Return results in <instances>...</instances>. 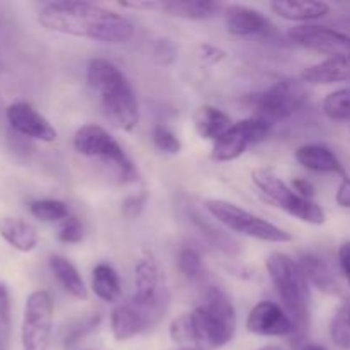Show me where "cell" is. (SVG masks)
I'll return each instance as SVG.
<instances>
[{"label":"cell","mask_w":350,"mask_h":350,"mask_svg":"<svg viewBox=\"0 0 350 350\" xmlns=\"http://www.w3.org/2000/svg\"><path fill=\"white\" fill-rule=\"evenodd\" d=\"M297 263H299L308 284L317 291L327 294V296H338L342 293L340 282H338L334 269L323 256L317 255V253H303Z\"/></svg>","instance_id":"16"},{"label":"cell","mask_w":350,"mask_h":350,"mask_svg":"<svg viewBox=\"0 0 350 350\" xmlns=\"http://www.w3.org/2000/svg\"><path fill=\"white\" fill-rule=\"evenodd\" d=\"M335 200L340 207L350 208V178H344L338 187L337 195H335Z\"/></svg>","instance_id":"40"},{"label":"cell","mask_w":350,"mask_h":350,"mask_svg":"<svg viewBox=\"0 0 350 350\" xmlns=\"http://www.w3.org/2000/svg\"><path fill=\"white\" fill-rule=\"evenodd\" d=\"M226 7L222 3L205 2V0H167V2H159L161 12L187 21L214 19Z\"/></svg>","instance_id":"20"},{"label":"cell","mask_w":350,"mask_h":350,"mask_svg":"<svg viewBox=\"0 0 350 350\" xmlns=\"http://www.w3.org/2000/svg\"><path fill=\"white\" fill-rule=\"evenodd\" d=\"M88 84L98 96L103 115L111 126L132 132L140 120L139 99L129 79L106 58H92L88 65Z\"/></svg>","instance_id":"2"},{"label":"cell","mask_w":350,"mask_h":350,"mask_svg":"<svg viewBox=\"0 0 350 350\" xmlns=\"http://www.w3.org/2000/svg\"><path fill=\"white\" fill-rule=\"evenodd\" d=\"M152 142L159 150L166 154H180L181 152V140L178 139L176 133L164 125H156L152 130Z\"/></svg>","instance_id":"31"},{"label":"cell","mask_w":350,"mask_h":350,"mask_svg":"<svg viewBox=\"0 0 350 350\" xmlns=\"http://www.w3.org/2000/svg\"><path fill=\"white\" fill-rule=\"evenodd\" d=\"M29 212L38 221L60 222V224L72 215L68 205L62 200H55V198H43V200L31 202Z\"/></svg>","instance_id":"26"},{"label":"cell","mask_w":350,"mask_h":350,"mask_svg":"<svg viewBox=\"0 0 350 350\" xmlns=\"http://www.w3.org/2000/svg\"><path fill=\"white\" fill-rule=\"evenodd\" d=\"M7 122L10 129L19 135L27 139L40 140V142H55L58 137L55 126L38 111L34 106L26 101H17L7 108Z\"/></svg>","instance_id":"14"},{"label":"cell","mask_w":350,"mask_h":350,"mask_svg":"<svg viewBox=\"0 0 350 350\" xmlns=\"http://www.w3.org/2000/svg\"><path fill=\"white\" fill-rule=\"evenodd\" d=\"M74 149L81 156L98 159L115 173L120 183H133L137 180V167L126 156L118 140L103 126L89 123L81 126L74 135Z\"/></svg>","instance_id":"6"},{"label":"cell","mask_w":350,"mask_h":350,"mask_svg":"<svg viewBox=\"0 0 350 350\" xmlns=\"http://www.w3.org/2000/svg\"><path fill=\"white\" fill-rule=\"evenodd\" d=\"M187 314L191 328V344L198 349H221L234 337L238 327L234 304L219 287H211L204 303Z\"/></svg>","instance_id":"3"},{"label":"cell","mask_w":350,"mask_h":350,"mask_svg":"<svg viewBox=\"0 0 350 350\" xmlns=\"http://www.w3.org/2000/svg\"><path fill=\"white\" fill-rule=\"evenodd\" d=\"M193 125L200 139L215 142L232 126L231 116L212 105H204L195 111Z\"/></svg>","instance_id":"23"},{"label":"cell","mask_w":350,"mask_h":350,"mask_svg":"<svg viewBox=\"0 0 350 350\" xmlns=\"http://www.w3.org/2000/svg\"><path fill=\"white\" fill-rule=\"evenodd\" d=\"M246 105L253 116L263 118L270 125L291 118L308 101V91L299 79H280L263 91L246 96Z\"/></svg>","instance_id":"7"},{"label":"cell","mask_w":350,"mask_h":350,"mask_svg":"<svg viewBox=\"0 0 350 350\" xmlns=\"http://www.w3.org/2000/svg\"><path fill=\"white\" fill-rule=\"evenodd\" d=\"M0 350H10V310H0Z\"/></svg>","instance_id":"37"},{"label":"cell","mask_w":350,"mask_h":350,"mask_svg":"<svg viewBox=\"0 0 350 350\" xmlns=\"http://www.w3.org/2000/svg\"><path fill=\"white\" fill-rule=\"evenodd\" d=\"M188 217H190V221L193 222L195 228H197L198 231H200L202 234L208 239V241H212L215 246H219L222 252H226V253L234 252V246H236L234 241H232V239H229L228 234H226V232H222L221 229L214 228V226H212L207 219L202 217L200 212L188 211Z\"/></svg>","instance_id":"29"},{"label":"cell","mask_w":350,"mask_h":350,"mask_svg":"<svg viewBox=\"0 0 350 350\" xmlns=\"http://www.w3.org/2000/svg\"><path fill=\"white\" fill-rule=\"evenodd\" d=\"M178 269L188 280H200L204 277V260L195 248H183L178 256Z\"/></svg>","instance_id":"30"},{"label":"cell","mask_w":350,"mask_h":350,"mask_svg":"<svg viewBox=\"0 0 350 350\" xmlns=\"http://www.w3.org/2000/svg\"><path fill=\"white\" fill-rule=\"evenodd\" d=\"M297 350H327L323 347V345H318V344H313V342H308V344H301Z\"/></svg>","instance_id":"43"},{"label":"cell","mask_w":350,"mask_h":350,"mask_svg":"<svg viewBox=\"0 0 350 350\" xmlns=\"http://www.w3.org/2000/svg\"><path fill=\"white\" fill-rule=\"evenodd\" d=\"M50 269L65 293L70 294L75 299H85L88 297V287H85L84 279H82L79 270L75 269V265L70 260H67L62 255H51Z\"/></svg>","instance_id":"24"},{"label":"cell","mask_w":350,"mask_h":350,"mask_svg":"<svg viewBox=\"0 0 350 350\" xmlns=\"http://www.w3.org/2000/svg\"><path fill=\"white\" fill-rule=\"evenodd\" d=\"M135 291L130 299L137 311L154 328L164 320L171 306V293L164 272L150 252H146L135 265Z\"/></svg>","instance_id":"5"},{"label":"cell","mask_w":350,"mask_h":350,"mask_svg":"<svg viewBox=\"0 0 350 350\" xmlns=\"http://www.w3.org/2000/svg\"><path fill=\"white\" fill-rule=\"evenodd\" d=\"M82 238H84V228L75 215H70L62 222L60 229H58V241L65 243V245H77L82 241Z\"/></svg>","instance_id":"33"},{"label":"cell","mask_w":350,"mask_h":350,"mask_svg":"<svg viewBox=\"0 0 350 350\" xmlns=\"http://www.w3.org/2000/svg\"><path fill=\"white\" fill-rule=\"evenodd\" d=\"M301 81L313 85H330L350 81V58L330 57L301 72Z\"/></svg>","instance_id":"19"},{"label":"cell","mask_w":350,"mask_h":350,"mask_svg":"<svg viewBox=\"0 0 350 350\" xmlns=\"http://www.w3.org/2000/svg\"><path fill=\"white\" fill-rule=\"evenodd\" d=\"M226 29L232 36H262L273 33V24L260 10L246 5H229L224 9Z\"/></svg>","instance_id":"15"},{"label":"cell","mask_w":350,"mask_h":350,"mask_svg":"<svg viewBox=\"0 0 350 350\" xmlns=\"http://www.w3.org/2000/svg\"><path fill=\"white\" fill-rule=\"evenodd\" d=\"M38 23L46 31L105 44H125L135 34L132 21L111 9L92 2L58 0L38 14Z\"/></svg>","instance_id":"1"},{"label":"cell","mask_w":350,"mask_h":350,"mask_svg":"<svg viewBox=\"0 0 350 350\" xmlns=\"http://www.w3.org/2000/svg\"><path fill=\"white\" fill-rule=\"evenodd\" d=\"M120 5L123 9L132 10H159V2H152V0H142V2H122Z\"/></svg>","instance_id":"41"},{"label":"cell","mask_w":350,"mask_h":350,"mask_svg":"<svg viewBox=\"0 0 350 350\" xmlns=\"http://www.w3.org/2000/svg\"><path fill=\"white\" fill-rule=\"evenodd\" d=\"M147 202V193H135L130 195L129 198H125L122 204V212L125 217L135 219L142 214L144 207H146Z\"/></svg>","instance_id":"35"},{"label":"cell","mask_w":350,"mask_h":350,"mask_svg":"<svg viewBox=\"0 0 350 350\" xmlns=\"http://www.w3.org/2000/svg\"><path fill=\"white\" fill-rule=\"evenodd\" d=\"M293 190L296 191L299 197L306 198V200H311V198L314 197V185L311 183L310 180H306V178H296V180H293Z\"/></svg>","instance_id":"38"},{"label":"cell","mask_w":350,"mask_h":350,"mask_svg":"<svg viewBox=\"0 0 350 350\" xmlns=\"http://www.w3.org/2000/svg\"><path fill=\"white\" fill-rule=\"evenodd\" d=\"M99 321H101V317H99V314H91V317H85L82 318L81 321H77V323L67 332V335H65V347H72V345H75L77 342H81L85 335L91 334L92 330H96Z\"/></svg>","instance_id":"32"},{"label":"cell","mask_w":350,"mask_h":350,"mask_svg":"<svg viewBox=\"0 0 350 350\" xmlns=\"http://www.w3.org/2000/svg\"><path fill=\"white\" fill-rule=\"evenodd\" d=\"M294 156L304 170L323 174H340L342 180L347 178L340 159L330 147L321 146V144H308V146L299 147Z\"/></svg>","instance_id":"18"},{"label":"cell","mask_w":350,"mask_h":350,"mask_svg":"<svg viewBox=\"0 0 350 350\" xmlns=\"http://www.w3.org/2000/svg\"><path fill=\"white\" fill-rule=\"evenodd\" d=\"M109 328L116 342H126L146 332L152 330L146 318L133 308V304L122 303L109 314Z\"/></svg>","instance_id":"17"},{"label":"cell","mask_w":350,"mask_h":350,"mask_svg":"<svg viewBox=\"0 0 350 350\" xmlns=\"http://www.w3.org/2000/svg\"><path fill=\"white\" fill-rule=\"evenodd\" d=\"M325 116L334 122H350V85L327 94L321 103Z\"/></svg>","instance_id":"27"},{"label":"cell","mask_w":350,"mask_h":350,"mask_svg":"<svg viewBox=\"0 0 350 350\" xmlns=\"http://www.w3.org/2000/svg\"><path fill=\"white\" fill-rule=\"evenodd\" d=\"M205 211L222 226L238 234L265 243H291L293 236L267 219L221 198H208L204 204Z\"/></svg>","instance_id":"9"},{"label":"cell","mask_w":350,"mask_h":350,"mask_svg":"<svg viewBox=\"0 0 350 350\" xmlns=\"http://www.w3.org/2000/svg\"><path fill=\"white\" fill-rule=\"evenodd\" d=\"M330 337L342 350H350V299L345 301L330 321Z\"/></svg>","instance_id":"28"},{"label":"cell","mask_w":350,"mask_h":350,"mask_svg":"<svg viewBox=\"0 0 350 350\" xmlns=\"http://www.w3.org/2000/svg\"><path fill=\"white\" fill-rule=\"evenodd\" d=\"M338 263H340V270L344 273V279L347 280L350 287V241L342 243L338 248Z\"/></svg>","instance_id":"39"},{"label":"cell","mask_w":350,"mask_h":350,"mask_svg":"<svg viewBox=\"0 0 350 350\" xmlns=\"http://www.w3.org/2000/svg\"><path fill=\"white\" fill-rule=\"evenodd\" d=\"M154 58L161 65L173 64L174 58H176V48L170 40H159L154 48Z\"/></svg>","instance_id":"36"},{"label":"cell","mask_w":350,"mask_h":350,"mask_svg":"<svg viewBox=\"0 0 350 350\" xmlns=\"http://www.w3.org/2000/svg\"><path fill=\"white\" fill-rule=\"evenodd\" d=\"M226 57H228V53L221 46H215L211 43H202L198 46V58L205 65H217L222 60H226Z\"/></svg>","instance_id":"34"},{"label":"cell","mask_w":350,"mask_h":350,"mask_svg":"<svg viewBox=\"0 0 350 350\" xmlns=\"http://www.w3.org/2000/svg\"><path fill=\"white\" fill-rule=\"evenodd\" d=\"M273 14L293 23H311L323 19L330 14V5L325 2H306V0H277L270 3Z\"/></svg>","instance_id":"21"},{"label":"cell","mask_w":350,"mask_h":350,"mask_svg":"<svg viewBox=\"0 0 350 350\" xmlns=\"http://www.w3.org/2000/svg\"><path fill=\"white\" fill-rule=\"evenodd\" d=\"M250 334L258 337H291L297 335V328L280 304L262 301L255 304L246 318Z\"/></svg>","instance_id":"13"},{"label":"cell","mask_w":350,"mask_h":350,"mask_svg":"<svg viewBox=\"0 0 350 350\" xmlns=\"http://www.w3.org/2000/svg\"><path fill=\"white\" fill-rule=\"evenodd\" d=\"M92 293L105 303H116L122 297V284L116 270L108 263H99L92 270Z\"/></svg>","instance_id":"25"},{"label":"cell","mask_w":350,"mask_h":350,"mask_svg":"<svg viewBox=\"0 0 350 350\" xmlns=\"http://www.w3.org/2000/svg\"><path fill=\"white\" fill-rule=\"evenodd\" d=\"M272 132V125L258 116L239 120L232 123L231 129L214 142L212 147V159L219 163L236 161L255 144L263 142Z\"/></svg>","instance_id":"11"},{"label":"cell","mask_w":350,"mask_h":350,"mask_svg":"<svg viewBox=\"0 0 350 350\" xmlns=\"http://www.w3.org/2000/svg\"><path fill=\"white\" fill-rule=\"evenodd\" d=\"M252 181L270 204L279 207L286 214L293 215L297 221L313 226H323L327 222V214L321 205L299 197L293 190V187H289L286 181L280 180L275 173L267 167H256L252 173Z\"/></svg>","instance_id":"8"},{"label":"cell","mask_w":350,"mask_h":350,"mask_svg":"<svg viewBox=\"0 0 350 350\" xmlns=\"http://www.w3.org/2000/svg\"><path fill=\"white\" fill-rule=\"evenodd\" d=\"M258 350H282V349H280L279 345H265V347H262Z\"/></svg>","instance_id":"44"},{"label":"cell","mask_w":350,"mask_h":350,"mask_svg":"<svg viewBox=\"0 0 350 350\" xmlns=\"http://www.w3.org/2000/svg\"><path fill=\"white\" fill-rule=\"evenodd\" d=\"M53 297L48 291H33L24 303L21 321L23 350H48L53 332Z\"/></svg>","instance_id":"10"},{"label":"cell","mask_w":350,"mask_h":350,"mask_svg":"<svg viewBox=\"0 0 350 350\" xmlns=\"http://www.w3.org/2000/svg\"><path fill=\"white\" fill-rule=\"evenodd\" d=\"M0 306H10L9 301V291L3 284H0Z\"/></svg>","instance_id":"42"},{"label":"cell","mask_w":350,"mask_h":350,"mask_svg":"<svg viewBox=\"0 0 350 350\" xmlns=\"http://www.w3.org/2000/svg\"><path fill=\"white\" fill-rule=\"evenodd\" d=\"M180 350H202V349H198V347H185V349H180Z\"/></svg>","instance_id":"46"},{"label":"cell","mask_w":350,"mask_h":350,"mask_svg":"<svg viewBox=\"0 0 350 350\" xmlns=\"http://www.w3.org/2000/svg\"><path fill=\"white\" fill-rule=\"evenodd\" d=\"M265 269L282 308L296 325L297 335L299 332H306L311 320L310 284L297 260L291 258L286 253L273 252L267 256Z\"/></svg>","instance_id":"4"},{"label":"cell","mask_w":350,"mask_h":350,"mask_svg":"<svg viewBox=\"0 0 350 350\" xmlns=\"http://www.w3.org/2000/svg\"><path fill=\"white\" fill-rule=\"evenodd\" d=\"M0 238L21 253H29L36 250L38 241H40L36 228L19 217L0 219Z\"/></svg>","instance_id":"22"},{"label":"cell","mask_w":350,"mask_h":350,"mask_svg":"<svg viewBox=\"0 0 350 350\" xmlns=\"http://www.w3.org/2000/svg\"><path fill=\"white\" fill-rule=\"evenodd\" d=\"M3 70H5V65H3V62L0 60V75L3 74Z\"/></svg>","instance_id":"45"},{"label":"cell","mask_w":350,"mask_h":350,"mask_svg":"<svg viewBox=\"0 0 350 350\" xmlns=\"http://www.w3.org/2000/svg\"><path fill=\"white\" fill-rule=\"evenodd\" d=\"M289 38L293 43L317 51V53L330 57H349L350 58V36L342 31L332 29L318 24H299L289 31Z\"/></svg>","instance_id":"12"}]
</instances>
